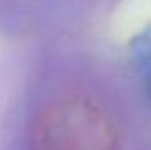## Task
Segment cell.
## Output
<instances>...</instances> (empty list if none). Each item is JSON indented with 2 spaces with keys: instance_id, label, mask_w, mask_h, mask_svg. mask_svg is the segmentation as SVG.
<instances>
[{
  "instance_id": "cell-1",
  "label": "cell",
  "mask_w": 151,
  "mask_h": 150,
  "mask_svg": "<svg viewBox=\"0 0 151 150\" xmlns=\"http://www.w3.org/2000/svg\"><path fill=\"white\" fill-rule=\"evenodd\" d=\"M0 150H151L125 46L100 30L0 44Z\"/></svg>"
},
{
  "instance_id": "cell-2",
  "label": "cell",
  "mask_w": 151,
  "mask_h": 150,
  "mask_svg": "<svg viewBox=\"0 0 151 150\" xmlns=\"http://www.w3.org/2000/svg\"><path fill=\"white\" fill-rule=\"evenodd\" d=\"M132 0H0V44L97 32Z\"/></svg>"
},
{
  "instance_id": "cell-3",
  "label": "cell",
  "mask_w": 151,
  "mask_h": 150,
  "mask_svg": "<svg viewBox=\"0 0 151 150\" xmlns=\"http://www.w3.org/2000/svg\"><path fill=\"white\" fill-rule=\"evenodd\" d=\"M123 46L151 113V23L130 36Z\"/></svg>"
}]
</instances>
